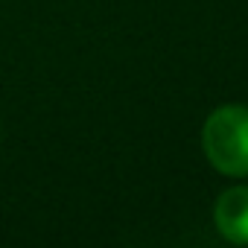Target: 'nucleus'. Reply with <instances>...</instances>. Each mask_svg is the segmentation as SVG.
Returning a JSON list of instances; mask_svg holds the SVG:
<instances>
[{
    "instance_id": "nucleus-1",
    "label": "nucleus",
    "mask_w": 248,
    "mask_h": 248,
    "mask_svg": "<svg viewBox=\"0 0 248 248\" xmlns=\"http://www.w3.org/2000/svg\"><path fill=\"white\" fill-rule=\"evenodd\" d=\"M202 149L210 167L228 178H248V105H219L202 126Z\"/></svg>"
},
{
    "instance_id": "nucleus-2",
    "label": "nucleus",
    "mask_w": 248,
    "mask_h": 248,
    "mask_svg": "<svg viewBox=\"0 0 248 248\" xmlns=\"http://www.w3.org/2000/svg\"><path fill=\"white\" fill-rule=\"evenodd\" d=\"M213 225L231 245H248V184L228 187L216 199Z\"/></svg>"
}]
</instances>
